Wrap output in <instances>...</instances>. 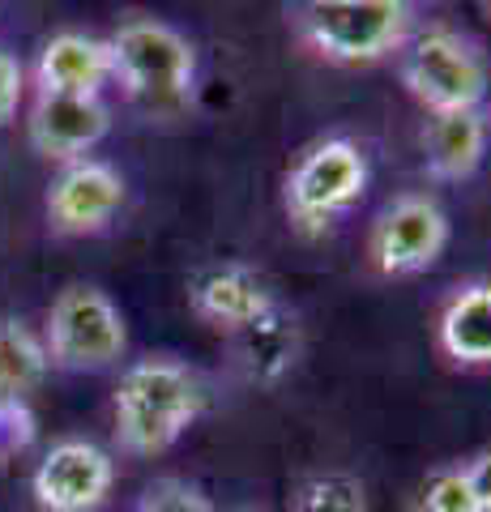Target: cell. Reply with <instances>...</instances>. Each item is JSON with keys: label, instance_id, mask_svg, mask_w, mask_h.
Masks as SVG:
<instances>
[{"label": "cell", "instance_id": "cell-8", "mask_svg": "<svg viewBox=\"0 0 491 512\" xmlns=\"http://www.w3.org/2000/svg\"><path fill=\"white\" fill-rule=\"evenodd\" d=\"M116 466L99 444L60 440L35 470V500L43 512H94L112 495Z\"/></svg>", "mask_w": 491, "mask_h": 512}, {"label": "cell", "instance_id": "cell-22", "mask_svg": "<svg viewBox=\"0 0 491 512\" xmlns=\"http://www.w3.org/2000/svg\"><path fill=\"white\" fill-rule=\"evenodd\" d=\"M462 466H466L470 491H474V508H479V512H491V448L474 453L470 461H462Z\"/></svg>", "mask_w": 491, "mask_h": 512}, {"label": "cell", "instance_id": "cell-15", "mask_svg": "<svg viewBox=\"0 0 491 512\" xmlns=\"http://www.w3.org/2000/svg\"><path fill=\"white\" fill-rule=\"evenodd\" d=\"M235 355L240 367L248 372V380L257 384H274L291 372V363L299 355V325L295 316H287L274 303L257 325H248L244 333H235Z\"/></svg>", "mask_w": 491, "mask_h": 512}, {"label": "cell", "instance_id": "cell-17", "mask_svg": "<svg viewBox=\"0 0 491 512\" xmlns=\"http://www.w3.org/2000/svg\"><path fill=\"white\" fill-rule=\"evenodd\" d=\"M295 512H368V487L346 470H316L295 487Z\"/></svg>", "mask_w": 491, "mask_h": 512}, {"label": "cell", "instance_id": "cell-21", "mask_svg": "<svg viewBox=\"0 0 491 512\" xmlns=\"http://www.w3.org/2000/svg\"><path fill=\"white\" fill-rule=\"evenodd\" d=\"M22 94H26V73H22L18 56L0 52V124H9L13 116H18Z\"/></svg>", "mask_w": 491, "mask_h": 512}, {"label": "cell", "instance_id": "cell-11", "mask_svg": "<svg viewBox=\"0 0 491 512\" xmlns=\"http://www.w3.org/2000/svg\"><path fill=\"white\" fill-rule=\"evenodd\" d=\"M188 299H193V312L205 320V325L223 329V333H244L248 325L274 308V291L269 282L257 274L252 265H240V261H223V265H210L201 269L188 286Z\"/></svg>", "mask_w": 491, "mask_h": 512}, {"label": "cell", "instance_id": "cell-23", "mask_svg": "<svg viewBox=\"0 0 491 512\" xmlns=\"http://www.w3.org/2000/svg\"><path fill=\"white\" fill-rule=\"evenodd\" d=\"M231 512H265V508H231Z\"/></svg>", "mask_w": 491, "mask_h": 512}, {"label": "cell", "instance_id": "cell-19", "mask_svg": "<svg viewBox=\"0 0 491 512\" xmlns=\"http://www.w3.org/2000/svg\"><path fill=\"white\" fill-rule=\"evenodd\" d=\"M35 444V414L26 402H0V466Z\"/></svg>", "mask_w": 491, "mask_h": 512}, {"label": "cell", "instance_id": "cell-18", "mask_svg": "<svg viewBox=\"0 0 491 512\" xmlns=\"http://www.w3.org/2000/svg\"><path fill=\"white\" fill-rule=\"evenodd\" d=\"M415 512H479L474 508V491H470V478H466L462 461L427 474V483L419 487Z\"/></svg>", "mask_w": 491, "mask_h": 512}, {"label": "cell", "instance_id": "cell-1", "mask_svg": "<svg viewBox=\"0 0 491 512\" xmlns=\"http://www.w3.org/2000/svg\"><path fill=\"white\" fill-rule=\"evenodd\" d=\"M205 410V384L176 359H137L116 384V440L124 453H167Z\"/></svg>", "mask_w": 491, "mask_h": 512}, {"label": "cell", "instance_id": "cell-10", "mask_svg": "<svg viewBox=\"0 0 491 512\" xmlns=\"http://www.w3.org/2000/svg\"><path fill=\"white\" fill-rule=\"evenodd\" d=\"M26 128L30 146L43 158L77 163V158H90V150L107 137L112 111H107L103 99H82V94H39Z\"/></svg>", "mask_w": 491, "mask_h": 512}, {"label": "cell", "instance_id": "cell-3", "mask_svg": "<svg viewBox=\"0 0 491 512\" xmlns=\"http://www.w3.org/2000/svg\"><path fill=\"white\" fill-rule=\"evenodd\" d=\"M112 47V77L133 103L158 116L184 111L197 86V52L176 26L158 18H129L107 39Z\"/></svg>", "mask_w": 491, "mask_h": 512}, {"label": "cell", "instance_id": "cell-14", "mask_svg": "<svg viewBox=\"0 0 491 512\" xmlns=\"http://www.w3.org/2000/svg\"><path fill=\"white\" fill-rule=\"evenodd\" d=\"M487 154V116L483 107L474 111H453V116H432L423 128V163L427 175L445 184H462L479 171Z\"/></svg>", "mask_w": 491, "mask_h": 512}, {"label": "cell", "instance_id": "cell-5", "mask_svg": "<svg viewBox=\"0 0 491 512\" xmlns=\"http://www.w3.org/2000/svg\"><path fill=\"white\" fill-rule=\"evenodd\" d=\"M368 188V154L351 137H325L295 158L282 184V205H287L291 227L325 231L351 210Z\"/></svg>", "mask_w": 491, "mask_h": 512}, {"label": "cell", "instance_id": "cell-7", "mask_svg": "<svg viewBox=\"0 0 491 512\" xmlns=\"http://www.w3.org/2000/svg\"><path fill=\"white\" fill-rule=\"evenodd\" d=\"M449 244V214L427 192H406L385 205L368 239V256L385 278H415L440 261Z\"/></svg>", "mask_w": 491, "mask_h": 512}, {"label": "cell", "instance_id": "cell-4", "mask_svg": "<svg viewBox=\"0 0 491 512\" xmlns=\"http://www.w3.org/2000/svg\"><path fill=\"white\" fill-rule=\"evenodd\" d=\"M402 82L423 111L453 116L474 111L487 94V64L462 30L427 26L402 47Z\"/></svg>", "mask_w": 491, "mask_h": 512}, {"label": "cell", "instance_id": "cell-20", "mask_svg": "<svg viewBox=\"0 0 491 512\" xmlns=\"http://www.w3.org/2000/svg\"><path fill=\"white\" fill-rule=\"evenodd\" d=\"M137 512H214V504L197 487L180 483V478H163V483H154L146 491Z\"/></svg>", "mask_w": 491, "mask_h": 512}, {"label": "cell", "instance_id": "cell-16", "mask_svg": "<svg viewBox=\"0 0 491 512\" xmlns=\"http://www.w3.org/2000/svg\"><path fill=\"white\" fill-rule=\"evenodd\" d=\"M47 346L18 316H0V402H26V393L47 376Z\"/></svg>", "mask_w": 491, "mask_h": 512}, {"label": "cell", "instance_id": "cell-2", "mask_svg": "<svg viewBox=\"0 0 491 512\" xmlns=\"http://www.w3.org/2000/svg\"><path fill=\"white\" fill-rule=\"evenodd\" d=\"M295 39L325 64H376L402 52L415 35V9L406 0H308L287 9Z\"/></svg>", "mask_w": 491, "mask_h": 512}, {"label": "cell", "instance_id": "cell-9", "mask_svg": "<svg viewBox=\"0 0 491 512\" xmlns=\"http://www.w3.org/2000/svg\"><path fill=\"white\" fill-rule=\"evenodd\" d=\"M124 175L103 158L65 163L47 188V222L60 235H94L120 214Z\"/></svg>", "mask_w": 491, "mask_h": 512}, {"label": "cell", "instance_id": "cell-6", "mask_svg": "<svg viewBox=\"0 0 491 512\" xmlns=\"http://www.w3.org/2000/svg\"><path fill=\"white\" fill-rule=\"evenodd\" d=\"M43 346L47 363L65 367V372H99V367H112L124 355L129 329H124V316L112 295L99 286L73 282L47 308Z\"/></svg>", "mask_w": 491, "mask_h": 512}, {"label": "cell", "instance_id": "cell-13", "mask_svg": "<svg viewBox=\"0 0 491 512\" xmlns=\"http://www.w3.org/2000/svg\"><path fill=\"white\" fill-rule=\"evenodd\" d=\"M436 342L457 367H491V278H474L445 299Z\"/></svg>", "mask_w": 491, "mask_h": 512}, {"label": "cell", "instance_id": "cell-12", "mask_svg": "<svg viewBox=\"0 0 491 512\" xmlns=\"http://www.w3.org/2000/svg\"><path fill=\"white\" fill-rule=\"evenodd\" d=\"M112 77V47L107 39L82 35V30H60L43 43L35 64V86L39 94H82L99 99Z\"/></svg>", "mask_w": 491, "mask_h": 512}]
</instances>
